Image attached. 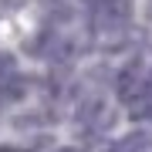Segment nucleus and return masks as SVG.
<instances>
[{"label":"nucleus","mask_w":152,"mask_h":152,"mask_svg":"<svg viewBox=\"0 0 152 152\" xmlns=\"http://www.w3.org/2000/svg\"><path fill=\"white\" fill-rule=\"evenodd\" d=\"M115 95H118V102H125L132 112L142 108V105H149L152 102V64L132 61V64L118 75V81H115Z\"/></svg>","instance_id":"obj_1"},{"label":"nucleus","mask_w":152,"mask_h":152,"mask_svg":"<svg viewBox=\"0 0 152 152\" xmlns=\"http://www.w3.org/2000/svg\"><path fill=\"white\" fill-rule=\"evenodd\" d=\"M115 125V112L112 105L105 102V98H91V102L81 105V112H78V129L85 132V135H105Z\"/></svg>","instance_id":"obj_2"},{"label":"nucleus","mask_w":152,"mask_h":152,"mask_svg":"<svg viewBox=\"0 0 152 152\" xmlns=\"http://www.w3.org/2000/svg\"><path fill=\"white\" fill-rule=\"evenodd\" d=\"M10 85H17V61L0 51V98L20 95V88H10Z\"/></svg>","instance_id":"obj_3"},{"label":"nucleus","mask_w":152,"mask_h":152,"mask_svg":"<svg viewBox=\"0 0 152 152\" xmlns=\"http://www.w3.org/2000/svg\"><path fill=\"white\" fill-rule=\"evenodd\" d=\"M152 145V135L149 132H132V135H125V139H118L112 145V152H145Z\"/></svg>","instance_id":"obj_4"},{"label":"nucleus","mask_w":152,"mask_h":152,"mask_svg":"<svg viewBox=\"0 0 152 152\" xmlns=\"http://www.w3.org/2000/svg\"><path fill=\"white\" fill-rule=\"evenodd\" d=\"M132 118H145V122H152V102L142 105V108H135V112H132Z\"/></svg>","instance_id":"obj_5"},{"label":"nucleus","mask_w":152,"mask_h":152,"mask_svg":"<svg viewBox=\"0 0 152 152\" xmlns=\"http://www.w3.org/2000/svg\"><path fill=\"white\" fill-rule=\"evenodd\" d=\"M58 152H81V149H75V145H68V149H58Z\"/></svg>","instance_id":"obj_6"}]
</instances>
